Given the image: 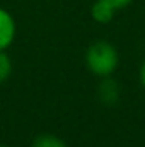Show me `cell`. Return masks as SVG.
Listing matches in <instances>:
<instances>
[{
    "mask_svg": "<svg viewBox=\"0 0 145 147\" xmlns=\"http://www.w3.org/2000/svg\"><path fill=\"white\" fill-rule=\"evenodd\" d=\"M85 63L96 77H109L119 63V55L109 41H94L85 53Z\"/></svg>",
    "mask_w": 145,
    "mask_h": 147,
    "instance_id": "cell-1",
    "label": "cell"
},
{
    "mask_svg": "<svg viewBox=\"0 0 145 147\" xmlns=\"http://www.w3.org/2000/svg\"><path fill=\"white\" fill-rule=\"evenodd\" d=\"M15 34H17L15 19L9 10L0 7V51H5L10 48V45L15 39Z\"/></svg>",
    "mask_w": 145,
    "mask_h": 147,
    "instance_id": "cell-2",
    "label": "cell"
},
{
    "mask_svg": "<svg viewBox=\"0 0 145 147\" xmlns=\"http://www.w3.org/2000/svg\"><path fill=\"white\" fill-rule=\"evenodd\" d=\"M97 96L101 99L103 105H108V106H113L118 103L119 96H121V89H119V84L109 77H103L101 84H99V89H97Z\"/></svg>",
    "mask_w": 145,
    "mask_h": 147,
    "instance_id": "cell-3",
    "label": "cell"
},
{
    "mask_svg": "<svg viewBox=\"0 0 145 147\" xmlns=\"http://www.w3.org/2000/svg\"><path fill=\"white\" fill-rule=\"evenodd\" d=\"M116 9L113 5H109L108 2H103V0H94L92 7H91V17L99 22V24H108L114 19L116 16Z\"/></svg>",
    "mask_w": 145,
    "mask_h": 147,
    "instance_id": "cell-4",
    "label": "cell"
},
{
    "mask_svg": "<svg viewBox=\"0 0 145 147\" xmlns=\"http://www.w3.org/2000/svg\"><path fill=\"white\" fill-rule=\"evenodd\" d=\"M31 147H68V144L63 139H60L58 135L43 134V135H38L36 139L33 140Z\"/></svg>",
    "mask_w": 145,
    "mask_h": 147,
    "instance_id": "cell-5",
    "label": "cell"
},
{
    "mask_svg": "<svg viewBox=\"0 0 145 147\" xmlns=\"http://www.w3.org/2000/svg\"><path fill=\"white\" fill-rule=\"evenodd\" d=\"M12 69H14V65H12V60H10V57L7 53V50L0 51V84L5 82L10 77Z\"/></svg>",
    "mask_w": 145,
    "mask_h": 147,
    "instance_id": "cell-6",
    "label": "cell"
},
{
    "mask_svg": "<svg viewBox=\"0 0 145 147\" xmlns=\"http://www.w3.org/2000/svg\"><path fill=\"white\" fill-rule=\"evenodd\" d=\"M103 2H108L109 5H113L116 10L125 9L126 5H130V3H132V0H103Z\"/></svg>",
    "mask_w": 145,
    "mask_h": 147,
    "instance_id": "cell-7",
    "label": "cell"
},
{
    "mask_svg": "<svg viewBox=\"0 0 145 147\" xmlns=\"http://www.w3.org/2000/svg\"><path fill=\"white\" fill-rule=\"evenodd\" d=\"M138 77H140V84L144 86V89H145V60H144V63H142V67H140V74H138Z\"/></svg>",
    "mask_w": 145,
    "mask_h": 147,
    "instance_id": "cell-8",
    "label": "cell"
},
{
    "mask_svg": "<svg viewBox=\"0 0 145 147\" xmlns=\"http://www.w3.org/2000/svg\"><path fill=\"white\" fill-rule=\"evenodd\" d=\"M0 147H9V146H2V144H0Z\"/></svg>",
    "mask_w": 145,
    "mask_h": 147,
    "instance_id": "cell-9",
    "label": "cell"
}]
</instances>
